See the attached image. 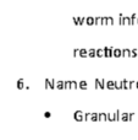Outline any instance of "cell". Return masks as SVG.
Segmentation results:
<instances>
[{
    "instance_id": "6da1fadb",
    "label": "cell",
    "mask_w": 138,
    "mask_h": 140,
    "mask_svg": "<svg viewBox=\"0 0 138 140\" xmlns=\"http://www.w3.org/2000/svg\"><path fill=\"white\" fill-rule=\"evenodd\" d=\"M73 118L78 122H82L84 119V113L81 112V111H77V112H75V114H73Z\"/></svg>"
},
{
    "instance_id": "7a4b0ae2",
    "label": "cell",
    "mask_w": 138,
    "mask_h": 140,
    "mask_svg": "<svg viewBox=\"0 0 138 140\" xmlns=\"http://www.w3.org/2000/svg\"><path fill=\"white\" fill-rule=\"evenodd\" d=\"M55 81L54 80H50V79H47L45 80V88H52V90H53V88H55Z\"/></svg>"
},
{
    "instance_id": "3957f363",
    "label": "cell",
    "mask_w": 138,
    "mask_h": 140,
    "mask_svg": "<svg viewBox=\"0 0 138 140\" xmlns=\"http://www.w3.org/2000/svg\"><path fill=\"white\" fill-rule=\"evenodd\" d=\"M105 87L109 90H114L115 88V81H106L105 82Z\"/></svg>"
},
{
    "instance_id": "277c9868",
    "label": "cell",
    "mask_w": 138,
    "mask_h": 140,
    "mask_svg": "<svg viewBox=\"0 0 138 140\" xmlns=\"http://www.w3.org/2000/svg\"><path fill=\"white\" fill-rule=\"evenodd\" d=\"M122 55V50L121 49H112V57L115 58H119Z\"/></svg>"
},
{
    "instance_id": "5b68a950",
    "label": "cell",
    "mask_w": 138,
    "mask_h": 140,
    "mask_svg": "<svg viewBox=\"0 0 138 140\" xmlns=\"http://www.w3.org/2000/svg\"><path fill=\"white\" fill-rule=\"evenodd\" d=\"M108 119V113H99L98 114V121L103 122V121H106Z\"/></svg>"
},
{
    "instance_id": "8992f818",
    "label": "cell",
    "mask_w": 138,
    "mask_h": 140,
    "mask_svg": "<svg viewBox=\"0 0 138 140\" xmlns=\"http://www.w3.org/2000/svg\"><path fill=\"white\" fill-rule=\"evenodd\" d=\"M112 49L114 48H104V53H105V57H112Z\"/></svg>"
},
{
    "instance_id": "52a82bcc",
    "label": "cell",
    "mask_w": 138,
    "mask_h": 140,
    "mask_svg": "<svg viewBox=\"0 0 138 140\" xmlns=\"http://www.w3.org/2000/svg\"><path fill=\"white\" fill-rule=\"evenodd\" d=\"M122 88H131V81H128V80H123L122 81Z\"/></svg>"
},
{
    "instance_id": "ba28073f",
    "label": "cell",
    "mask_w": 138,
    "mask_h": 140,
    "mask_svg": "<svg viewBox=\"0 0 138 140\" xmlns=\"http://www.w3.org/2000/svg\"><path fill=\"white\" fill-rule=\"evenodd\" d=\"M86 24H87V25H94V24H95V19L92 17V16L87 17V19H86Z\"/></svg>"
},
{
    "instance_id": "9c48e42d",
    "label": "cell",
    "mask_w": 138,
    "mask_h": 140,
    "mask_svg": "<svg viewBox=\"0 0 138 140\" xmlns=\"http://www.w3.org/2000/svg\"><path fill=\"white\" fill-rule=\"evenodd\" d=\"M79 57H82V58H86V57H88V50L87 49H79Z\"/></svg>"
},
{
    "instance_id": "30bf717a",
    "label": "cell",
    "mask_w": 138,
    "mask_h": 140,
    "mask_svg": "<svg viewBox=\"0 0 138 140\" xmlns=\"http://www.w3.org/2000/svg\"><path fill=\"white\" fill-rule=\"evenodd\" d=\"M54 86H55V88H59V90H62V88H64V81H56Z\"/></svg>"
},
{
    "instance_id": "8fae6325",
    "label": "cell",
    "mask_w": 138,
    "mask_h": 140,
    "mask_svg": "<svg viewBox=\"0 0 138 140\" xmlns=\"http://www.w3.org/2000/svg\"><path fill=\"white\" fill-rule=\"evenodd\" d=\"M95 55L97 57H105V53H104V49H98V50H95Z\"/></svg>"
},
{
    "instance_id": "7c38bea8",
    "label": "cell",
    "mask_w": 138,
    "mask_h": 140,
    "mask_svg": "<svg viewBox=\"0 0 138 140\" xmlns=\"http://www.w3.org/2000/svg\"><path fill=\"white\" fill-rule=\"evenodd\" d=\"M17 87H18V88H23V87H25V80H23V79H20V80L17 81Z\"/></svg>"
},
{
    "instance_id": "4fadbf2b",
    "label": "cell",
    "mask_w": 138,
    "mask_h": 140,
    "mask_svg": "<svg viewBox=\"0 0 138 140\" xmlns=\"http://www.w3.org/2000/svg\"><path fill=\"white\" fill-rule=\"evenodd\" d=\"M78 87L81 88V90H86L87 88V81H81V82L78 84Z\"/></svg>"
},
{
    "instance_id": "5bb4252c",
    "label": "cell",
    "mask_w": 138,
    "mask_h": 140,
    "mask_svg": "<svg viewBox=\"0 0 138 140\" xmlns=\"http://www.w3.org/2000/svg\"><path fill=\"white\" fill-rule=\"evenodd\" d=\"M64 88H66V90L71 88V81H65L64 82Z\"/></svg>"
},
{
    "instance_id": "9a60e30c",
    "label": "cell",
    "mask_w": 138,
    "mask_h": 140,
    "mask_svg": "<svg viewBox=\"0 0 138 140\" xmlns=\"http://www.w3.org/2000/svg\"><path fill=\"white\" fill-rule=\"evenodd\" d=\"M115 88H122V81H115Z\"/></svg>"
},
{
    "instance_id": "2e32d148",
    "label": "cell",
    "mask_w": 138,
    "mask_h": 140,
    "mask_svg": "<svg viewBox=\"0 0 138 140\" xmlns=\"http://www.w3.org/2000/svg\"><path fill=\"white\" fill-rule=\"evenodd\" d=\"M91 121H98V113H91Z\"/></svg>"
},
{
    "instance_id": "e0dca14e",
    "label": "cell",
    "mask_w": 138,
    "mask_h": 140,
    "mask_svg": "<svg viewBox=\"0 0 138 140\" xmlns=\"http://www.w3.org/2000/svg\"><path fill=\"white\" fill-rule=\"evenodd\" d=\"M88 57H91V58L95 57V50H94V49H89L88 50Z\"/></svg>"
},
{
    "instance_id": "ac0fdd59",
    "label": "cell",
    "mask_w": 138,
    "mask_h": 140,
    "mask_svg": "<svg viewBox=\"0 0 138 140\" xmlns=\"http://www.w3.org/2000/svg\"><path fill=\"white\" fill-rule=\"evenodd\" d=\"M106 25H114V19L112 17H106Z\"/></svg>"
},
{
    "instance_id": "d6986e66",
    "label": "cell",
    "mask_w": 138,
    "mask_h": 140,
    "mask_svg": "<svg viewBox=\"0 0 138 140\" xmlns=\"http://www.w3.org/2000/svg\"><path fill=\"white\" fill-rule=\"evenodd\" d=\"M122 57H129V49H123L122 50Z\"/></svg>"
},
{
    "instance_id": "ffe728a7",
    "label": "cell",
    "mask_w": 138,
    "mask_h": 140,
    "mask_svg": "<svg viewBox=\"0 0 138 140\" xmlns=\"http://www.w3.org/2000/svg\"><path fill=\"white\" fill-rule=\"evenodd\" d=\"M95 24L97 25H103V17H97L95 19Z\"/></svg>"
},
{
    "instance_id": "44dd1931",
    "label": "cell",
    "mask_w": 138,
    "mask_h": 140,
    "mask_svg": "<svg viewBox=\"0 0 138 140\" xmlns=\"http://www.w3.org/2000/svg\"><path fill=\"white\" fill-rule=\"evenodd\" d=\"M129 57H137V50L136 49H133V50H129Z\"/></svg>"
},
{
    "instance_id": "7402d4cb",
    "label": "cell",
    "mask_w": 138,
    "mask_h": 140,
    "mask_svg": "<svg viewBox=\"0 0 138 140\" xmlns=\"http://www.w3.org/2000/svg\"><path fill=\"white\" fill-rule=\"evenodd\" d=\"M78 87V84L76 81H71V88H77Z\"/></svg>"
},
{
    "instance_id": "603a6c76",
    "label": "cell",
    "mask_w": 138,
    "mask_h": 140,
    "mask_svg": "<svg viewBox=\"0 0 138 140\" xmlns=\"http://www.w3.org/2000/svg\"><path fill=\"white\" fill-rule=\"evenodd\" d=\"M73 54H75V57H78V54H79V49H75V50H73Z\"/></svg>"
},
{
    "instance_id": "cb8c5ba5",
    "label": "cell",
    "mask_w": 138,
    "mask_h": 140,
    "mask_svg": "<svg viewBox=\"0 0 138 140\" xmlns=\"http://www.w3.org/2000/svg\"><path fill=\"white\" fill-rule=\"evenodd\" d=\"M44 116H45V117H50V113H49V112H45V114H44Z\"/></svg>"
},
{
    "instance_id": "d4e9b609",
    "label": "cell",
    "mask_w": 138,
    "mask_h": 140,
    "mask_svg": "<svg viewBox=\"0 0 138 140\" xmlns=\"http://www.w3.org/2000/svg\"><path fill=\"white\" fill-rule=\"evenodd\" d=\"M134 87H137V88H138V81H137V82H136V85H134Z\"/></svg>"
},
{
    "instance_id": "484cf974",
    "label": "cell",
    "mask_w": 138,
    "mask_h": 140,
    "mask_svg": "<svg viewBox=\"0 0 138 140\" xmlns=\"http://www.w3.org/2000/svg\"><path fill=\"white\" fill-rule=\"evenodd\" d=\"M137 24H138V17H137Z\"/></svg>"
}]
</instances>
